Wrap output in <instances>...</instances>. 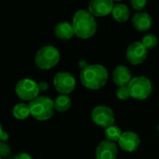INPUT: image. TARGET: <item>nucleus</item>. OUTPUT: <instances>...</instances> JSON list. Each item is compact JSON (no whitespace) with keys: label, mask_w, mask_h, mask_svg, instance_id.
<instances>
[{"label":"nucleus","mask_w":159,"mask_h":159,"mask_svg":"<svg viewBox=\"0 0 159 159\" xmlns=\"http://www.w3.org/2000/svg\"><path fill=\"white\" fill-rule=\"evenodd\" d=\"M81 84L89 89H100L108 80V71L101 64H90L82 69L79 75Z\"/></svg>","instance_id":"1"},{"label":"nucleus","mask_w":159,"mask_h":159,"mask_svg":"<svg viewBox=\"0 0 159 159\" xmlns=\"http://www.w3.org/2000/svg\"><path fill=\"white\" fill-rule=\"evenodd\" d=\"M75 34L81 39H88L93 36L97 31L95 17L89 11L80 9L76 11L72 20Z\"/></svg>","instance_id":"2"},{"label":"nucleus","mask_w":159,"mask_h":159,"mask_svg":"<svg viewBox=\"0 0 159 159\" xmlns=\"http://www.w3.org/2000/svg\"><path fill=\"white\" fill-rule=\"evenodd\" d=\"M31 116L38 121L48 120L54 114V101L47 96H38L29 103Z\"/></svg>","instance_id":"3"},{"label":"nucleus","mask_w":159,"mask_h":159,"mask_svg":"<svg viewBox=\"0 0 159 159\" xmlns=\"http://www.w3.org/2000/svg\"><path fill=\"white\" fill-rule=\"evenodd\" d=\"M61 59L59 50L53 46H45L35 54V65L42 70H49L56 66Z\"/></svg>","instance_id":"4"},{"label":"nucleus","mask_w":159,"mask_h":159,"mask_svg":"<svg viewBox=\"0 0 159 159\" xmlns=\"http://www.w3.org/2000/svg\"><path fill=\"white\" fill-rule=\"evenodd\" d=\"M130 97L136 100H145L153 90V85L149 78L145 76H136L129 84Z\"/></svg>","instance_id":"5"},{"label":"nucleus","mask_w":159,"mask_h":159,"mask_svg":"<svg viewBox=\"0 0 159 159\" xmlns=\"http://www.w3.org/2000/svg\"><path fill=\"white\" fill-rule=\"evenodd\" d=\"M15 92L20 99L23 101L32 102L33 100L38 97L40 90L38 87V83H36L34 80L29 78H23L20 79L16 84Z\"/></svg>","instance_id":"6"},{"label":"nucleus","mask_w":159,"mask_h":159,"mask_svg":"<svg viewBox=\"0 0 159 159\" xmlns=\"http://www.w3.org/2000/svg\"><path fill=\"white\" fill-rule=\"evenodd\" d=\"M91 118L97 126L104 129L114 126L116 119L114 111L104 105L96 106L91 112Z\"/></svg>","instance_id":"7"},{"label":"nucleus","mask_w":159,"mask_h":159,"mask_svg":"<svg viewBox=\"0 0 159 159\" xmlns=\"http://www.w3.org/2000/svg\"><path fill=\"white\" fill-rule=\"evenodd\" d=\"M53 84L58 92L62 95H68L75 88V79L68 72H60L55 75Z\"/></svg>","instance_id":"8"},{"label":"nucleus","mask_w":159,"mask_h":159,"mask_svg":"<svg viewBox=\"0 0 159 159\" xmlns=\"http://www.w3.org/2000/svg\"><path fill=\"white\" fill-rule=\"evenodd\" d=\"M147 48L142 42H133L131 43L127 50L126 57L127 60L133 65H138L143 63L147 57Z\"/></svg>","instance_id":"9"},{"label":"nucleus","mask_w":159,"mask_h":159,"mask_svg":"<svg viewBox=\"0 0 159 159\" xmlns=\"http://www.w3.org/2000/svg\"><path fill=\"white\" fill-rule=\"evenodd\" d=\"M88 7L94 17H104L112 13L115 4L112 0H91Z\"/></svg>","instance_id":"10"},{"label":"nucleus","mask_w":159,"mask_h":159,"mask_svg":"<svg viewBox=\"0 0 159 159\" xmlns=\"http://www.w3.org/2000/svg\"><path fill=\"white\" fill-rule=\"evenodd\" d=\"M118 154L117 146L115 143L107 140L99 143L95 151V159H116Z\"/></svg>","instance_id":"11"},{"label":"nucleus","mask_w":159,"mask_h":159,"mask_svg":"<svg viewBox=\"0 0 159 159\" xmlns=\"http://www.w3.org/2000/svg\"><path fill=\"white\" fill-rule=\"evenodd\" d=\"M141 143V140L140 137L132 131H126L123 132L118 144L119 147L128 153H132L134 151H136L138 149V147L140 146Z\"/></svg>","instance_id":"12"},{"label":"nucleus","mask_w":159,"mask_h":159,"mask_svg":"<svg viewBox=\"0 0 159 159\" xmlns=\"http://www.w3.org/2000/svg\"><path fill=\"white\" fill-rule=\"evenodd\" d=\"M113 81L114 83L119 88V87H125L129 86L130 81L132 80L131 73L129 69L125 65H118L115 68L113 72Z\"/></svg>","instance_id":"13"},{"label":"nucleus","mask_w":159,"mask_h":159,"mask_svg":"<svg viewBox=\"0 0 159 159\" xmlns=\"http://www.w3.org/2000/svg\"><path fill=\"white\" fill-rule=\"evenodd\" d=\"M153 20L147 12H137L132 18V25L139 32H145L152 26Z\"/></svg>","instance_id":"14"},{"label":"nucleus","mask_w":159,"mask_h":159,"mask_svg":"<svg viewBox=\"0 0 159 159\" xmlns=\"http://www.w3.org/2000/svg\"><path fill=\"white\" fill-rule=\"evenodd\" d=\"M54 33L56 36L61 40H69L75 34L73 25L68 21H61L57 23L54 28Z\"/></svg>","instance_id":"15"},{"label":"nucleus","mask_w":159,"mask_h":159,"mask_svg":"<svg viewBox=\"0 0 159 159\" xmlns=\"http://www.w3.org/2000/svg\"><path fill=\"white\" fill-rule=\"evenodd\" d=\"M112 15L116 21L125 22L129 20V15H130V11H129L128 6L119 3V4L115 5L113 11H112Z\"/></svg>","instance_id":"16"},{"label":"nucleus","mask_w":159,"mask_h":159,"mask_svg":"<svg viewBox=\"0 0 159 159\" xmlns=\"http://www.w3.org/2000/svg\"><path fill=\"white\" fill-rule=\"evenodd\" d=\"M71 104H72V101H71V99H70V97L68 95L60 94L54 100L55 110H57L58 112H61V113L67 112L70 109Z\"/></svg>","instance_id":"17"},{"label":"nucleus","mask_w":159,"mask_h":159,"mask_svg":"<svg viewBox=\"0 0 159 159\" xmlns=\"http://www.w3.org/2000/svg\"><path fill=\"white\" fill-rule=\"evenodd\" d=\"M12 114H13V116L18 120L26 119L31 115L29 104H26V103H23V102L16 104L13 107Z\"/></svg>","instance_id":"18"},{"label":"nucleus","mask_w":159,"mask_h":159,"mask_svg":"<svg viewBox=\"0 0 159 159\" xmlns=\"http://www.w3.org/2000/svg\"><path fill=\"white\" fill-rule=\"evenodd\" d=\"M104 134H105V137H106V140L109 141V142H112V143H118L123 132L121 131V129L116 127V126H111L107 129H105L104 130Z\"/></svg>","instance_id":"19"},{"label":"nucleus","mask_w":159,"mask_h":159,"mask_svg":"<svg viewBox=\"0 0 159 159\" xmlns=\"http://www.w3.org/2000/svg\"><path fill=\"white\" fill-rule=\"evenodd\" d=\"M142 43L144 45V47L147 49H152V48H156L157 46L158 39H157V36L156 34H148L143 36V38L142 40Z\"/></svg>","instance_id":"20"},{"label":"nucleus","mask_w":159,"mask_h":159,"mask_svg":"<svg viewBox=\"0 0 159 159\" xmlns=\"http://www.w3.org/2000/svg\"><path fill=\"white\" fill-rule=\"evenodd\" d=\"M116 97L119 100H128L130 97V92L128 86L125 87H119L116 90Z\"/></svg>","instance_id":"21"},{"label":"nucleus","mask_w":159,"mask_h":159,"mask_svg":"<svg viewBox=\"0 0 159 159\" xmlns=\"http://www.w3.org/2000/svg\"><path fill=\"white\" fill-rule=\"evenodd\" d=\"M10 153H11L10 147L7 143L1 142L0 143V156H1V158H5V157H8L10 155Z\"/></svg>","instance_id":"22"},{"label":"nucleus","mask_w":159,"mask_h":159,"mask_svg":"<svg viewBox=\"0 0 159 159\" xmlns=\"http://www.w3.org/2000/svg\"><path fill=\"white\" fill-rule=\"evenodd\" d=\"M130 4L134 9L140 11L143 8H144V7L146 6V1L145 0H131Z\"/></svg>","instance_id":"23"},{"label":"nucleus","mask_w":159,"mask_h":159,"mask_svg":"<svg viewBox=\"0 0 159 159\" xmlns=\"http://www.w3.org/2000/svg\"><path fill=\"white\" fill-rule=\"evenodd\" d=\"M8 133L7 132H6L4 129H3V127L2 126H0V139H1V141L3 142V143H5L6 141H7L8 140Z\"/></svg>","instance_id":"24"},{"label":"nucleus","mask_w":159,"mask_h":159,"mask_svg":"<svg viewBox=\"0 0 159 159\" xmlns=\"http://www.w3.org/2000/svg\"><path fill=\"white\" fill-rule=\"evenodd\" d=\"M12 159H33V157L27 153H20L16 155V157Z\"/></svg>","instance_id":"25"},{"label":"nucleus","mask_w":159,"mask_h":159,"mask_svg":"<svg viewBox=\"0 0 159 159\" xmlns=\"http://www.w3.org/2000/svg\"><path fill=\"white\" fill-rule=\"evenodd\" d=\"M38 87H39V90L40 91H46L48 89V84L45 81H40L38 83Z\"/></svg>","instance_id":"26"},{"label":"nucleus","mask_w":159,"mask_h":159,"mask_svg":"<svg viewBox=\"0 0 159 159\" xmlns=\"http://www.w3.org/2000/svg\"><path fill=\"white\" fill-rule=\"evenodd\" d=\"M157 131L159 132V124H158V126H157Z\"/></svg>","instance_id":"27"}]
</instances>
